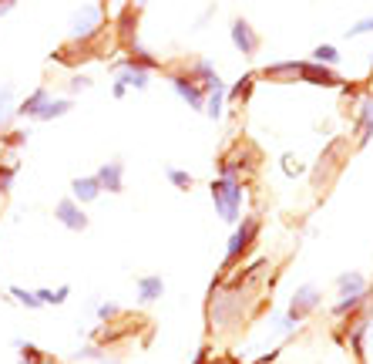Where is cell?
I'll return each mask as SVG.
<instances>
[{
    "label": "cell",
    "instance_id": "26",
    "mask_svg": "<svg viewBox=\"0 0 373 364\" xmlns=\"http://www.w3.org/2000/svg\"><path fill=\"white\" fill-rule=\"evenodd\" d=\"M165 179L172 182L178 192H192L195 189V176L185 172V169H175V165H165Z\"/></svg>",
    "mask_w": 373,
    "mask_h": 364
},
{
    "label": "cell",
    "instance_id": "30",
    "mask_svg": "<svg viewBox=\"0 0 373 364\" xmlns=\"http://www.w3.org/2000/svg\"><path fill=\"white\" fill-rule=\"evenodd\" d=\"M17 179V162H0V196H7Z\"/></svg>",
    "mask_w": 373,
    "mask_h": 364
},
{
    "label": "cell",
    "instance_id": "35",
    "mask_svg": "<svg viewBox=\"0 0 373 364\" xmlns=\"http://www.w3.org/2000/svg\"><path fill=\"white\" fill-rule=\"evenodd\" d=\"M212 17H216V7H205V10L199 14V21H195V27H205L209 21H212Z\"/></svg>",
    "mask_w": 373,
    "mask_h": 364
},
{
    "label": "cell",
    "instance_id": "2",
    "mask_svg": "<svg viewBox=\"0 0 373 364\" xmlns=\"http://www.w3.org/2000/svg\"><path fill=\"white\" fill-rule=\"evenodd\" d=\"M212 192V206L219 212V219L236 226L242 219V203H246V182L242 179H229V176H216L209 182Z\"/></svg>",
    "mask_w": 373,
    "mask_h": 364
},
{
    "label": "cell",
    "instance_id": "22",
    "mask_svg": "<svg viewBox=\"0 0 373 364\" xmlns=\"http://www.w3.org/2000/svg\"><path fill=\"white\" fill-rule=\"evenodd\" d=\"M128 57L138 64V68H145V71H165V64H162V57H155L151 51H145L142 44H131L128 48Z\"/></svg>",
    "mask_w": 373,
    "mask_h": 364
},
{
    "label": "cell",
    "instance_id": "32",
    "mask_svg": "<svg viewBox=\"0 0 373 364\" xmlns=\"http://www.w3.org/2000/svg\"><path fill=\"white\" fill-rule=\"evenodd\" d=\"M283 169H286V176H303V172H306V165H303L293 152H286V156H283Z\"/></svg>",
    "mask_w": 373,
    "mask_h": 364
},
{
    "label": "cell",
    "instance_id": "34",
    "mask_svg": "<svg viewBox=\"0 0 373 364\" xmlns=\"http://www.w3.org/2000/svg\"><path fill=\"white\" fill-rule=\"evenodd\" d=\"M209 358H212V344H202L195 351V358H192V364H209Z\"/></svg>",
    "mask_w": 373,
    "mask_h": 364
},
{
    "label": "cell",
    "instance_id": "20",
    "mask_svg": "<svg viewBox=\"0 0 373 364\" xmlns=\"http://www.w3.org/2000/svg\"><path fill=\"white\" fill-rule=\"evenodd\" d=\"M71 108H75V98H48L44 108L37 111V118H34V122H54V118H64Z\"/></svg>",
    "mask_w": 373,
    "mask_h": 364
},
{
    "label": "cell",
    "instance_id": "1",
    "mask_svg": "<svg viewBox=\"0 0 373 364\" xmlns=\"http://www.w3.org/2000/svg\"><path fill=\"white\" fill-rule=\"evenodd\" d=\"M259 233H262V216L259 212H249V216H242L236 223V230L229 236V246H225V260H222L219 277H229L236 266L246 263V257L256 250V243H259Z\"/></svg>",
    "mask_w": 373,
    "mask_h": 364
},
{
    "label": "cell",
    "instance_id": "28",
    "mask_svg": "<svg viewBox=\"0 0 373 364\" xmlns=\"http://www.w3.org/2000/svg\"><path fill=\"white\" fill-rule=\"evenodd\" d=\"M101 358H104V347H101V344H95V340L88 338V344H81V347H77L71 361H101Z\"/></svg>",
    "mask_w": 373,
    "mask_h": 364
},
{
    "label": "cell",
    "instance_id": "24",
    "mask_svg": "<svg viewBox=\"0 0 373 364\" xmlns=\"http://www.w3.org/2000/svg\"><path fill=\"white\" fill-rule=\"evenodd\" d=\"M373 138V118H353V149H367Z\"/></svg>",
    "mask_w": 373,
    "mask_h": 364
},
{
    "label": "cell",
    "instance_id": "4",
    "mask_svg": "<svg viewBox=\"0 0 373 364\" xmlns=\"http://www.w3.org/2000/svg\"><path fill=\"white\" fill-rule=\"evenodd\" d=\"M347 156H350V138H343V135H340V138H333L323 152H320L316 165H313V189H320V192H323L326 185L340 176V169H343Z\"/></svg>",
    "mask_w": 373,
    "mask_h": 364
},
{
    "label": "cell",
    "instance_id": "6",
    "mask_svg": "<svg viewBox=\"0 0 373 364\" xmlns=\"http://www.w3.org/2000/svg\"><path fill=\"white\" fill-rule=\"evenodd\" d=\"M165 78L172 84V91L182 98V102L189 104L192 111H202L205 108V88H202L199 81L192 78L189 71H185V64H175V68H165Z\"/></svg>",
    "mask_w": 373,
    "mask_h": 364
},
{
    "label": "cell",
    "instance_id": "13",
    "mask_svg": "<svg viewBox=\"0 0 373 364\" xmlns=\"http://www.w3.org/2000/svg\"><path fill=\"white\" fill-rule=\"evenodd\" d=\"M101 182L98 176H75L71 179V199L75 203H81V206H88V203H98L101 199Z\"/></svg>",
    "mask_w": 373,
    "mask_h": 364
},
{
    "label": "cell",
    "instance_id": "23",
    "mask_svg": "<svg viewBox=\"0 0 373 364\" xmlns=\"http://www.w3.org/2000/svg\"><path fill=\"white\" fill-rule=\"evenodd\" d=\"M14 84H3L0 88V131L7 129L10 122H14Z\"/></svg>",
    "mask_w": 373,
    "mask_h": 364
},
{
    "label": "cell",
    "instance_id": "31",
    "mask_svg": "<svg viewBox=\"0 0 373 364\" xmlns=\"http://www.w3.org/2000/svg\"><path fill=\"white\" fill-rule=\"evenodd\" d=\"M363 34H373V17H363V21H356V24L347 27V37H363Z\"/></svg>",
    "mask_w": 373,
    "mask_h": 364
},
{
    "label": "cell",
    "instance_id": "18",
    "mask_svg": "<svg viewBox=\"0 0 373 364\" xmlns=\"http://www.w3.org/2000/svg\"><path fill=\"white\" fill-rule=\"evenodd\" d=\"M48 98H50V91L44 88V84H41V88H34L24 102L14 108V118H37V111L44 108V102H48Z\"/></svg>",
    "mask_w": 373,
    "mask_h": 364
},
{
    "label": "cell",
    "instance_id": "27",
    "mask_svg": "<svg viewBox=\"0 0 373 364\" xmlns=\"http://www.w3.org/2000/svg\"><path fill=\"white\" fill-rule=\"evenodd\" d=\"M313 61H320L326 68H336V64H340V51H336L333 44H316V48H313Z\"/></svg>",
    "mask_w": 373,
    "mask_h": 364
},
{
    "label": "cell",
    "instance_id": "19",
    "mask_svg": "<svg viewBox=\"0 0 373 364\" xmlns=\"http://www.w3.org/2000/svg\"><path fill=\"white\" fill-rule=\"evenodd\" d=\"M202 111H205L212 122H219V118H222V111H225V81L222 78L205 91V108H202Z\"/></svg>",
    "mask_w": 373,
    "mask_h": 364
},
{
    "label": "cell",
    "instance_id": "36",
    "mask_svg": "<svg viewBox=\"0 0 373 364\" xmlns=\"http://www.w3.org/2000/svg\"><path fill=\"white\" fill-rule=\"evenodd\" d=\"M124 95H128V88H124L122 81H115V84H111V98H118V102H122Z\"/></svg>",
    "mask_w": 373,
    "mask_h": 364
},
{
    "label": "cell",
    "instance_id": "37",
    "mask_svg": "<svg viewBox=\"0 0 373 364\" xmlns=\"http://www.w3.org/2000/svg\"><path fill=\"white\" fill-rule=\"evenodd\" d=\"M209 364H242V361H236V358H216V354H212Z\"/></svg>",
    "mask_w": 373,
    "mask_h": 364
},
{
    "label": "cell",
    "instance_id": "11",
    "mask_svg": "<svg viewBox=\"0 0 373 364\" xmlns=\"http://www.w3.org/2000/svg\"><path fill=\"white\" fill-rule=\"evenodd\" d=\"M259 81H273V84H296L299 81V61H273L262 71H256Z\"/></svg>",
    "mask_w": 373,
    "mask_h": 364
},
{
    "label": "cell",
    "instance_id": "21",
    "mask_svg": "<svg viewBox=\"0 0 373 364\" xmlns=\"http://www.w3.org/2000/svg\"><path fill=\"white\" fill-rule=\"evenodd\" d=\"M7 297L14 300V304H21V307H27V311H44V304H41V297H37V290H27V286H10L7 290Z\"/></svg>",
    "mask_w": 373,
    "mask_h": 364
},
{
    "label": "cell",
    "instance_id": "9",
    "mask_svg": "<svg viewBox=\"0 0 373 364\" xmlns=\"http://www.w3.org/2000/svg\"><path fill=\"white\" fill-rule=\"evenodd\" d=\"M299 81H306V84H313V88H343L347 81L336 75V68H326L320 61H299Z\"/></svg>",
    "mask_w": 373,
    "mask_h": 364
},
{
    "label": "cell",
    "instance_id": "14",
    "mask_svg": "<svg viewBox=\"0 0 373 364\" xmlns=\"http://www.w3.org/2000/svg\"><path fill=\"white\" fill-rule=\"evenodd\" d=\"M135 293H138V304H142V307H149V304H155V300H162V297H165V280H162V277H155V273H149V277H138V280H135Z\"/></svg>",
    "mask_w": 373,
    "mask_h": 364
},
{
    "label": "cell",
    "instance_id": "5",
    "mask_svg": "<svg viewBox=\"0 0 373 364\" xmlns=\"http://www.w3.org/2000/svg\"><path fill=\"white\" fill-rule=\"evenodd\" d=\"M104 7L98 0L95 3H81L75 14H71V41H88V37H98L104 34Z\"/></svg>",
    "mask_w": 373,
    "mask_h": 364
},
{
    "label": "cell",
    "instance_id": "15",
    "mask_svg": "<svg viewBox=\"0 0 373 364\" xmlns=\"http://www.w3.org/2000/svg\"><path fill=\"white\" fill-rule=\"evenodd\" d=\"M256 84H259V75H256V71H246V75L236 81V84H229V88H225V102H229V104H249L252 91H256Z\"/></svg>",
    "mask_w": 373,
    "mask_h": 364
},
{
    "label": "cell",
    "instance_id": "29",
    "mask_svg": "<svg viewBox=\"0 0 373 364\" xmlns=\"http://www.w3.org/2000/svg\"><path fill=\"white\" fill-rule=\"evenodd\" d=\"M122 313L124 311L115 304V300H101V304H95V317H98L101 324H111V320H118Z\"/></svg>",
    "mask_w": 373,
    "mask_h": 364
},
{
    "label": "cell",
    "instance_id": "10",
    "mask_svg": "<svg viewBox=\"0 0 373 364\" xmlns=\"http://www.w3.org/2000/svg\"><path fill=\"white\" fill-rule=\"evenodd\" d=\"M54 219H57L64 230H71V233H84V230H88V223H91V219H88V212H84V206L75 203L71 196L54 203Z\"/></svg>",
    "mask_w": 373,
    "mask_h": 364
},
{
    "label": "cell",
    "instance_id": "17",
    "mask_svg": "<svg viewBox=\"0 0 373 364\" xmlns=\"http://www.w3.org/2000/svg\"><path fill=\"white\" fill-rule=\"evenodd\" d=\"M370 280L363 277V273H356V270H350V273H340L336 277V290H340V297H360V293H367L370 290Z\"/></svg>",
    "mask_w": 373,
    "mask_h": 364
},
{
    "label": "cell",
    "instance_id": "33",
    "mask_svg": "<svg viewBox=\"0 0 373 364\" xmlns=\"http://www.w3.org/2000/svg\"><path fill=\"white\" fill-rule=\"evenodd\" d=\"M91 84H95V81L88 78V75H71V81H68V91H71V95H77V91H88Z\"/></svg>",
    "mask_w": 373,
    "mask_h": 364
},
{
    "label": "cell",
    "instance_id": "8",
    "mask_svg": "<svg viewBox=\"0 0 373 364\" xmlns=\"http://www.w3.org/2000/svg\"><path fill=\"white\" fill-rule=\"evenodd\" d=\"M229 41H232V48L242 54V57H256L259 48H262L259 30L249 24L246 17H236V21H232V27H229Z\"/></svg>",
    "mask_w": 373,
    "mask_h": 364
},
{
    "label": "cell",
    "instance_id": "3",
    "mask_svg": "<svg viewBox=\"0 0 373 364\" xmlns=\"http://www.w3.org/2000/svg\"><path fill=\"white\" fill-rule=\"evenodd\" d=\"M259 162H262L259 149H256V145H249L246 138H242V142H232L222 156H219L216 169H219V176H229V179H242V182H246L249 176L259 169Z\"/></svg>",
    "mask_w": 373,
    "mask_h": 364
},
{
    "label": "cell",
    "instance_id": "7",
    "mask_svg": "<svg viewBox=\"0 0 373 364\" xmlns=\"http://www.w3.org/2000/svg\"><path fill=\"white\" fill-rule=\"evenodd\" d=\"M320 304H323V293H320V286L313 284H303L293 290V297H289V307H286V313L296 320V324H303V320H309L313 313L320 311Z\"/></svg>",
    "mask_w": 373,
    "mask_h": 364
},
{
    "label": "cell",
    "instance_id": "25",
    "mask_svg": "<svg viewBox=\"0 0 373 364\" xmlns=\"http://www.w3.org/2000/svg\"><path fill=\"white\" fill-rule=\"evenodd\" d=\"M37 297H41V304L44 307H61V304H68L71 300V286H57V290H50V286H41L37 290Z\"/></svg>",
    "mask_w": 373,
    "mask_h": 364
},
{
    "label": "cell",
    "instance_id": "12",
    "mask_svg": "<svg viewBox=\"0 0 373 364\" xmlns=\"http://www.w3.org/2000/svg\"><path fill=\"white\" fill-rule=\"evenodd\" d=\"M95 176H98V182H101V189H104V192H115V196L124 192V162H122V158L104 162Z\"/></svg>",
    "mask_w": 373,
    "mask_h": 364
},
{
    "label": "cell",
    "instance_id": "38",
    "mask_svg": "<svg viewBox=\"0 0 373 364\" xmlns=\"http://www.w3.org/2000/svg\"><path fill=\"white\" fill-rule=\"evenodd\" d=\"M98 364H122V361H118V358H108V354H104V358H101Z\"/></svg>",
    "mask_w": 373,
    "mask_h": 364
},
{
    "label": "cell",
    "instance_id": "16",
    "mask_svg": "<svg viewBox=\"0 0 373 364\" xmlns=\"http://www.w3.org/2000/svg\"><path fill=\"white\" fill-rule=\"evenodd\" d=\"M182 64H185V71L199 81L205 91H209V88L219 81V71H216V64H212L209 57H192V61H182Z\"/></svg>",
    "mask_w": 373,
    "mask_h": 364
}]
</instances>
